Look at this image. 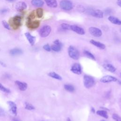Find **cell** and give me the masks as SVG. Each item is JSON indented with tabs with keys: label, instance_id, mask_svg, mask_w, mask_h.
I'll return each mask as SVG.
<instances>
[{
	"label": "cell",
	"instance_id": "6da1fadb",
	"mask_svg": "<svg viewBox=\"0 0 121 121\" xmlns=\"http://www.w3.org/2000/svg\"><path fill=\"white\" fill-rule=\"evenodd\" d=\"M22 18L20 16H16L10 19L9 24L13 29H17L22 25Z\"/></svg>",
	"mask_w": 121,
	"mask_h": 121
},
{
	"label": "cell",
	"instance_id": "7a4b0ae2",
	"mask_svg": "<svg viewBox=\"0 0 121 121\" xmlns=\"http://www.w3.org/2000/svg\"><path fill=\"white\" fill-rule=\"evenodd\" d=\"M83 82L85 87L90 88L94 86L95 80L92 77L87 75H85L83 77Z\"/></svg>",
	"mask_w": 121,
	"mask_h": 121
},
{
	"label": "cell",
	"instance_id": "3957f363",
	"mask_svg": "<svg viewBox=\"0 0 121 121\" xmlns=\"http://www.w3.org/2000/svg\"><path fill=\"white\" fill-rule=\"evenodd\" d=\"M68 54L69 56L73 60H77L79 58V52L78 51L74 46H69L68 48Z\"/></svg>",
	"mask_w": 121,
	"mask_h": 121
},
{
	"label": "cell",
	"instance_id": "277c9868",
	"mask_svg": "<svg viewBox=\"0 0 121 121\" xmlns=\"http://www.w3.org/2000/svg\"><path fill=\"white\" fill-rule=\"evenodd\" d=\"M60 6L65 10H70L73 8L72 3L69 0H62L60 2Z\"/></svg>",
	"mask_w": 121,
	"mask_h": 121
},
{
	"label": "cell",
	"instance_id": "5b68a950",
	"mask_svg": "<svg viewBox=\"0 0 121 121\" xmlns=\"http://www.w3.org/2000/svg\"><path fill=\"white\" fill-rule=\"evenodd\" d=\"M86 12L87 14L97 18H102L103 17V12L102 11L99 9L94 10L90 9H88Z\"/></svg>",
	"mask_w": 121,
	"mask_h": 121
},
{
	"label": "cell",
	"instance_id": "8992f818",
	"mask_svg": "<svg viewBox=\"0 0 121 121\" xmlns=\"http://www.w3.org/2000/svg\"><path fill=\"white\" fill-rule=\"evenodd\" d=\"M52 30L51 27L49 26H43L39 31V35L42 37H45L48 36Z\"/></svg>",
	"mask_w": 121,
	"mask_h": 121
},
{
	"label": "cell",
	"instance_id": "52a82bcc",
	"mask_svg": "<svg viewBox=\"0 0 121 121\" xmlns=\"http://www.w3.org/2000/svg\"><path fill=\"white\" fill-rule=\"evenodd\" d=\"M40 21L39 20L32 21V20H28L26 22L27 26L31 29H36L38 28L40 25Z\"/></svg>",
	"mask_w": 121,
	"mask_h": 121
},
{
	"label": "cell",
	"instance_id": "ba28073f",
	"mask_svg": "<svg viewBox=\"0 0 121 121\" xmlns=\"http://www.w3.org/2000/svg\"><path fill=\"white\" fill-rule=\"evenodd\" d=\"M118 79L110 75H106L103 77L100 80V81L106 83H109L111 82H116L117 81Z\"/></svg>",
	"mask_w": 121,
	"mask_h": 121
},
{
	"label": "cell",
	"instance_id": "9c48e42d",
	"mask_svg": "<svg viewBox=\"0 0 121 121\" xmlns=\"http://www.w3.org/2000/svg\"><path fill=\"white\" fill-rule=\"evenodd\" d=\"M89 32L93 36L95 37H100L102 35L101 30L96 27H90L89 28Z\"/></svg>",
	"mask_w": 121,
	"mask_h": 121
},
{
	"label": "cell",
	"instance_id": "30bf717a",
	"mask_svg": "<svg viewBox=\"0 0 121 121\" xmlns=\"http://www.w3.org/2000/svg\"><path fill=\"white\" fill-rule=\"evenodd\" d=\"M70 70L74 73L80 75L82 73L81 66L79 63H74L71 67Z\"/></svg>",
	"mask_w": 121,
	"mask_h": 121
},
{
	"label": "cell",
	"instance_id": "8fae6325",
	"mask_svg": "<svg viewBox=\"0 0 121 121\" xmlns=\"http://www.w3.org/2000/svg\"><path fill=\"white\" fill-rule=\"evenodd\" d=\"M7 104L9 106V110L14 115H16L17 114V107L16 104L11 101H8Z\"/></svg>",
	"mask_w": 121,
	"mask_h": 121
},
{
	"label": "cell",
	"instance_id": "7c38bea8",
	"mask_svg": "<svg viewBox=\"0 0 121 121\" xmlns=\"http://www.w3.org/2000/svg\"><path fill=\"white\" fill-rule=\"evenodd\" d=\"M70 27H71V30L72 31L75 32V33H77L78 34L83 35L85 33V31L83 29V28H82L78 26H77L76 25H72V26H71Z\"/></svg>",
	"mask_w": 121,
	"mask_h": 121
},
{
	"label": "cell",
	"instance_id": "4fadbf2b",
	"mask_svg": "<svg viewBox=\"0 0 121 121\" xmlns=\"http://www.w3.org/2000/svg\"><path fill=\"white\" fill-rule=\"evenodd\" d=\"M15 8L18 11H23L24 10L26 9L27 5L25 2L19 1L16 4Z\"/></svg>",
	"mask_w": 121,
	"mask_h": 121
},
{
	"label": "cell",
	"instance_id": "5bb4252c",
	"mask_svg": "<svg viewBox=\"0 0 121 121\" xmlns=\"http://www.w3.org/2000/svg\"><path fill=\"white\" fill-rule=\"evenodd\" d=\"M15 84L18 87L19 89L21 91H25L27 88V84L25 82H21L18 80H16L15 81Z\"/></svg>",
	"mask_w": 121,
	"mask_h": 121
},
{
	"label": "cell",
	"instance_id": "9a60e30c",
	"mask_svg": "<svg viewBox=\"0 0 121 121\" xmlns=\"http://www.w3.org/2000/svg\"><path fill=\"white\" fill-rule=\"evenodd\" d=\"M90 42L91 44H93L94 45H95V46L98 47V48H99L100 49L103 50V49H104L105 48V45L104 43H100L99 42L96 41L92 39L90 41Z\"/></svg>",
	"mask_w": 121,
	"mask_h": 121
},
{
	"label": "cell",
	"instance_id": "2e32d148",
	"mask_svg": "<svg viewBox=\"0 0 121 121\" xmlns=\"http://www.w3.org/2000/svg\"><path fill=\"white\" fill-rule=\"evenodd\" d=\"M25 35L27 39L28 40L29 43L30 44L33 46L35 43V37L33 35H32L29 33L27 32L25 34Z\"/></svg>",
	"mask_w": 121,
	"mask_h": 121
},
{
	"label": "cell",
	"instance_id": "e0dca14e",
	"mask_svg": "<svg viewBox=\"0 0 121 121\" xmlns=\"http://www.w3.org/2000/svg\"><path fill=\"white\" fill-rule=\"evenodd\" d=\"M46 5L52 8H55L57 7L58 4L56 0H44Z\"/></svg>",
	"mask_w": 121,
	"mask_h": 121
},
{
	"label": "cell",
	"instance_id": "ac0fdd59",
	"mask_svg": "<svg viewBox=\"0 0 121 121\" xmlns=\"http://www.w3.org/2000/svg\"><path fill=\"white\" fill-rule=\"evenodd\" d=\"M9 53L12 56L19 55H21L23 53V51H22V50H21L19 48H16L11 49L9 52Z\"/></svg>",
	"mask_w": 121,
	"mask_h": 121
},
{
	"label": "cell",
	"instance_id": "d6986e66",
	"mask_svg": "<svg viewBox=\"0 0 121 121\" xmlns=\"http://www.w3.org/2000/svg\"><path fill=\"white\" fill-rule=\"evenodd\" d=\"M103 67L107 70L111 72H114L116 69L111 64H104L103 65Z\"/></svg>",
	"mask_w": 121,
	"mask_h": 121
},
{
	"label": "cell",
	"instance_id": "ffe728a7",
	"mask_svg": "<svg viewBox=\"0 0 121 121\" xmlns=\"http://www.w3.org/2000/svg\"><path fill=\"white\" fill-rule=\"evenodd\" d=\"M108 20L112 24L117 25H121V21L116 17L110 16L108 17Z\"/></svg>",
	"mask_w": 121,
	"mask_h": 121
},
{
	"label": "cell",
	"instance_id": "44dd1931",
	"mask_svg": "<svg viewBox=\"0 0 121 121\" xmlns=\"http://www.w3.org/2000/svg\"><path fill=\"white\" fill-rule=\"evenodd\" d=\"M31 2L33 6L38 8L42 7L44 4V2L42 0H32Z\"/></svg>",
	"mask_w": 121,
	"mask_h": 121
},
{
	"label": "cell",
	"instance_id": "7402d4cb",
	"mask_svg": "<svg viewBox=\"0 0 121 121\" xmlns=\"http://www.w3.org/2000/svg\"><path fill=\"white\" fill-rule=\"evenodd\" d=\"M96 113L97 115L105 119H107L108 118L107 112L105 110H98L96 111Z\"/></svg>",
	"mask_w": 121,
	"mask_h": 121
},
{
	"label": "cell",
	"instance_id": "603a6c76",
	"mask_svg": "<svg viewBox=\"0 0 121 121\" xmlns=\"http://www.w3.org/2000/svg\"><path fill=\"white\" fill-rule=\"evenodd\" d=\"M48 76L51 77V78H53L58 79V80H61L62 78L60 76L59 74L56 73L55 72H51L48 73Z\"/></svg>",
	"mask_w": 121,
	"mask_h": 121
},
{
	"label": "cell",
	"instance_id": "cb8c5ba5",
	"mask_svg": "<svg viewBox=\"0 0 121 121\" xmlns=\"http://www.w3.org/2000/svg\"><path fill=\"white\" fill-rule=\"evenodd\" d=\"M62 45H60V44H53L52 45L51 47V50H53L54 52H59L61 50V47Z\"/></svg>",
	"mask_w": 121,
	"mask_h": 121
},
{
	"label": "cell",
	"instance_id": "d4e9b609",
	"mask_svg": "<svg viewBox=\"0 0 121 121\" xmlns=\"http://www.w3.org/2000/svg\"><path fill=\"white\" fill-rule=\"evenodd\" d=\"M64 87L66 90L70 92H72L75 90L74 87L70 84H65L64 85Z\"/></svg>",
	"mask_w": 121,
	"mask_h": 121
},
{
	"label": "cell",
	"instance_id": "484cf974",
	"mask_svg": "<svg viewBox=\"0 0 121 121\" xmlns=\"http://www.w3.org/2000/svg\"><path fill=\"white\" fill-rule=\"evenodd\" d=\"M36 14L38 18H41L43 16V9L41 8H38L36 10Z\"/></svg>",
	"mask_w": 121,
	"mask_h": 121
},
{
	"label": "cell",
	"instance_id": "4316f807",
	"mask_svg": "<svg viewBox=\"0 0 121 121\" xmlns=\"http://www.w3.org/2000/svg\"><path fill=\"white\" fill-rule=\"evenodd\" d=\"M84 54L89 58L92 59V60H95V57L94 56V55L92 54L90 52H89V51H84Z\"/></svg>",
	"mask_w": 121,
	"mask_h": 121
},
{
	"label": "cell",
	"instance_id": "83f0119b",
	"mask_svg": "<svg viewBox=\"0 0 121 121\" xmlns=\"http://www.w3.org/2000/svg\"><path fill=\"white\" fill-rule=\"evenodd\" d=\"M25 108L28 110H33L35 109V107L31 104L26 102L25 103Z\"/></svg>",
	"mask_w": 121,
	"mask_h": 121
},
{
	"label": "cell",
	"instance_id": "f1b7e54d",
	"mask_svg": "<svg viewBox=\"0 0 121 121\" xmlns=\"http://www.w3.org/2000/svg\"><path fill=\"white\" fill-rule=\"evenodd\" d=\"M0 90L2 91L3 92L6 93H10V90L9 89L4 86L1 83H0Z\"/></svg>",
	"mask_w": 121,
	"mask_h": 121
},
{
	"label": "cell",
	"instance_id": "f546056e",
	"mask_svg": "<svg viewBox=\"0 0 121 121\" xmlns=\"http://www.w3.org/2000/svg\"><path fill=\"white\" fill-rule=\"evenodd\" d=\"M70 26H71L66 23H62L61 24V27L64 30H71Z\"/></svg>",
	"mask_w": 121,
	"mask_h": 121
},
{
	"label": "cell",
	"instance_id": "4dcf8cb0",
	"mask_svg": "<svg viewBox=\"0 0 121 121\" xmlns=\"http://www.w3.org/2000/svg\"><path fill=\"white\" fill-rule=\"evenodd\" d=\"M112 118L116 121H121V117L116 113H113L112 115Z\"/></svg>",
	"mask_w": 121,
	"mask_h": 121
},
{
	"label": "cell",
	"instance_id": "1f68e13d",
	"mask_svg": "<svg viewBox=\"0 0 121 121\" xmlns=\"http://www.w3.org/2000/svg\"><path fill=\"white\" fill-rule=\"evenodd\" d=\"M2 24L3 26L8 30H10V27L9 23L5 20H3L2 21Z\"/></svg>",
	"mask_w": 121,
	"mask_h": 121
},
{
	"label": "cell",
	"instance_id": "d6a6232c",
	"mask_svg": "<svg viewBox=\"0 0 121 121\" xmlns=\"http://www.w3.org/2000/svg\"><path fill=\"white\" fill-rule=\"evenodd\" d=\"M35 13L34 11H33L28 16V17H27V19L28 20H32L33 19L35 18Z\"/></svg>",
	"mask_w": 121,
	"mask_h": 121
},
{
	"label": "cell",
	"instance_id": "836d02e7",
	"mask_svg": "<svg viewBox=\"0 0 121 121\" xmlns=\"http://www.w3.org/2000/svg\"><path fill=\"white\" fill-rule=\"evenodd\" d=\"M43 48L44 50H45V51H46L47 52H50L51 50V48L48 44H45L44 45H43Z\"/></svg>",
	"mask_w": 121,
	"mask_h": 121
},
{
	"label": "cell",
	"instance_id": "e575fe53",
	"mask_svg": "<svg viewBox=\"0 0 121 121\" xmlns=\"http://www.w3.org/2000/svg\"><path fill=\"white\" fill-rule=\"evenodd\" d=\"M5 115V111L1 107H0V117L4 116Z\"/></svg>",
	"mask_w": 121,
	"mask_h": 121
},
{
	"label": "cell",
	"instance_id": "d590c367",
	"mask_svg": "<svg viewBox=\"0 0 121 121\" xmlns=\"http://www.w3.org/2000/svg\"><path fill=\"white\" fill-rule=\"evenodd\" d=\"M8 11V9H1L0 12L1 14H5V13L7 12Z\"/></svg>",
	"mask_w": 121,
	"mask_h": 121
},
{
	"label": "cell",
	"instance_id": "8d00e7d4",
	"mask_svg": "<svg viewBox=\"0 0 121 121\" xmlns=\"http://www.w3.org/2000/svg\"><path fill=\"white\" fill-rule=\"evenodd\" d=\"M54 44H60V45H62V43L60 42L59 40H56L53 42Z\"/></svg>",
	"mask_w": 121,
	"mask_h": 121
},
{
	"label": "cell",
	"instance_id": "74e56055",
	"mask_svg": "<svg viewBox=\"0 0 121 121\" xmlns=\"http://www.w3.org/2000/svg\"><path fill=\"white\" fill-rule=\"evenodd\" d=\"M117 4L118 6L121 7V0H117Z\"/></svg>",
	"mask_w": 121,
	"mask_h": 121
},
{
	"label": "cell",
	"instance_id": "f35d334b",
	"mask_svg": "<svg viewBox=\"0 0 121 121\" xmlns=\"http://www.w3.org/2000/svg\"><path fill=\"white\" fill-rule=\"evenodd\" d=\"M111 12V10L109 9H107L105 11V13L106 14H109V13Z\"/></svg>",
	"mask_w": 121,
	"mask_h": 121
},
{
	"label": "cell",
	"instance_id": "ab89813d",
	"mask_svg": "<svg viewBox=\"0 0 121 121\" xmlns=\"http://www.w3.org/2000/svg\"><path fill=\"white\" fill-rule=\"evenodd\" d=\"M0 64L1 65H2V66H3V67H6L5 64L3 62H2V61H0Z\"/></svg>",
	"mask_w": 121,
	"mask_h": 121
},
{
	"label": "cell",
	"instance_id": "60d3db41",
	"mask_svg": "<svg viewBox=\"0 0 121 121\" xmlns=\"http://www.w3.org/2000/svg\"><path fill=\"white\" fill-rule=\"evenodd\" d=\"M91 112H93V113H95V109H94L93 107H91Z\"/></svg>",
	"mask_w": 121,
	"mask_h": 121
},
{
	"label": "cell",
	"instance_id": "b9f144b4",
	"mask_svg": "<svg viewBox=\"0 0 121 121\" xmlns=\"http://www.w3.org/2000/svg\"><path fill=\"white\" fill-rule=\"evenodd\" d=\"M13 120V121H20L18 119H17V118H14Z\"/></svg>",
	"mask_w": 121,
	"mask_h": 121
},
{
	"label": "cell",
	"instance_id": "7bdbcfd3",
	"mask_svg": "<svg viewBox=\"0 0 121 121\" xmlns=\"http://www.w3.org/2000/svg\"><path fill=\"white\" fill-rule=\"evenodd\" d=\"M8 0V1H14L15 0Z\"/></svg>",
	"mask_w": 121,
	"mask_h": 121
},
{
	"label": "cell",
	"instance_id": "ee69618b",
	"mask_svg": "<svg viewBox=\"0 0 121 121\" xmlns=\"http://www.w3.org/2000/svg\"><path fill=\"white\" fill-rule=\"evenodd\" d=\"M119 83L121 84V81H119Z\"/></svg>",
	"mask_w": 121,
	"mask_h": 121
},
{
	"label": "cell",
	"instance_id": "f6af8a7d",
	"mask_svg": "<svg viewBox=\"0 0 121 121\" xmlns=\"http://www.w3.org/2000/svg\"><path fill=\"white\" fill-rule=\"evenodd\" d=\"M100 121H105V120H101Z\"/></svg>",
	"mask_w": 121,
	"mask_h": 121
},
{
	"label": "cell",
	"instance_id": "bcb514c9",
	"mask_svg": "<svg viewBox=\"0 0 121 121\" xmlns=\"http://www.w3.org/2000/svg\"></svg>",
	"mask_w": 121,
	"mask_h": 121
},
{
	"label": "cell",
	"instance_id": "7dc6e473",
	"mask_svg": "<svg viewBox=\"0 0 121 121\" xmlns=\"http://www.w3.org/2000/svg\"></svg>",
	"mask_w": 121,
	"mask_h": 121
}]
</instances>
